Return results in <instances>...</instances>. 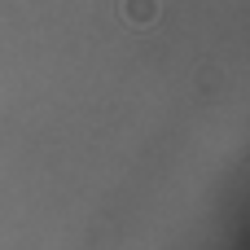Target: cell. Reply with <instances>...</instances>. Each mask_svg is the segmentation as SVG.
<instances>
[{
    "label": "cell",
    "instance_id": "1",
    "mask_svg": "<svg viewBox=\"0 0 250 250\" xmlns=\"http://www.w3.org/2000/svg\"><path fill=\"white\" fill-rule=\"evenodd\" d=\"M158 0H123V22L127 26H154Z\"/></svg>",
    "mask_w": 250,
    "mask_h": 250
}]
</instances>
